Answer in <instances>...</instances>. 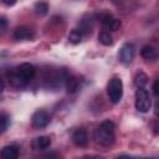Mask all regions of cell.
I'll list each match as a JSON object with an SVG mask.
<instances>
[{"mask_svg": "<svg viewBox=\"0 0 159 159\" xmlns=\"http://www.w3.org/2000/svg\"><path fill=\"white\" fill-rule=\"evenodd\" d=\"M0 155L2 159H16L19 157V150L14 145H7V147L2 148Z\"/></svg>", "mask_w": 159, "mask_h": 159, "instance_id": "8fae6325", "label": "cell"}, {"mask_svg": "<svg viewBox=\"0 0 159 159\" xmlns=\"http://www.w3.org/2000/svg\"><path fill=\"white\" fill-rule=\"evenodd\" d=\"M153 93L155 97H158V81H155L153 84Z\"/></svg>", "mask_w": 159, "mask_h": 159, "instance_id": "603a6c76", "label": "cell"}, {"mask_svg": "<svg viewBox=\"0 0 159 159\" xmlns=\"http://www.w3.org/2000/svg\"><path fill=\"white\" fill-rule=\"evenodd\" d=\"M4 91V82H2V80L0 78V93Z\"/></svg>", "mask_w": 159, "mask_h": 159, "instance_id": "d4e9b609", "label": "cell"}, {"mask_svg": "<svg viewBox=\"0 0 159 159\" xmlns=\"http://www.w3.org/2000/svg\"><path fill=\"white\" fill-rule=\"evenodd\" d=\"M94 139L101 145L109 147L114 142V132H111V130H107L102 127H98L94 132Z\"/></svg>", "mask_w": 159, "mask_h": 159, "instance_id": "3957f363", "label": "cell"}, {"mask_svg": "<svg viewBox=\"0 0 159 159\" xmlns=\"http://www.w3.org/2000/svg\"><path fill=\"white\" fill-rule=\"evenodd\" d=\"M72 142L77 147H86L87 143H88V135H87L86 130L82 129V128L76 129L72 134Z\"/></svg>", "mask_w": 159, "mask_h": 159, "instance_id": "ba28073f", "label": "cell"}, {"mask_svg": "<svg viewBox=\"0 0 159 159\" xmlns=\"http://www.w3.org/2000/svg\"><path fill=\"white\" fill-rule=\"evenodd\" d=\"M32 145L35 149H46L51 145V138L47 135H41L34 140Z\"/></svg>", "mask_w": 159, "mask_h": 159, "instance_id": "4fadbf2b", "label": "cell"}, {"mask_svg": "<svg viewBox=\"0 0 159 159\" xmlns=\"http://www.w3.org/2000/svg\"><path fill=\"white\" fill-rule=\"evenodd\" d=\"M102 24L103 26L107 29V30H111V31H117L119 27H120V20L113 17L111 14H104L102 17Z\"/></svg>", "mask_w": 159, "mask_h": 159, "instance_id": "52a82bcc", "label": "cell"}, {"mask_svg": "<svg viewBox=\"0 0 159 159\" xmlns=\"http://www.w3.org/2000/svg\"><path fill=\"white\" fill-rule=\"evenodd\" d=\"M16 71H17V73H19L27 83L35 77V73H36L35 67H34L32 65H30V63H22V65H20Z\"/></svg>", "mask_w": 159, "mask_h": 159, "instance_id": "8992f818", "label": "cell"}, {"mask_svg": "<svg viewBox=\"0 0 159 159\" xmlns=\"http://www.w3.org/2000/svg\"><path fill=\"white\" fill-rule=\"evenodd\" d=\"M51 120V117L50 114L43 111V109H39L36 111L34 114H32V118H31V122H32V125L36 127V128H45Z\"/></svg>", "mask_w": 159, "mask_h": 159, "instance_id": "277c9868", "label": "cell"}, {"mask_svg": "<svg viewBox=\"0 0 159 159\" xmlns=\"http://www.w3.org/2000/svg\"><path fill=\"white\" fill-rule=\"evenodd\" d=\"M32 36H34L32 30L26 26H19L14 31V37L16 40H26V39H31Z\"/></svg>", "mask_w": 159, "mask_h": 159, "instance_id": "9c48e42d", "label": "cell"}, {"mask_svg": "<svg viewBox=\"0 0 159 159\" xmlns=\"http://www.w3.org/2000/svg\"><path fill=\"white\" fill-rule=\"evenodd\" d=\"M2 1H4V4H6L9 6H11V5H14L16 2V0H2Z\"/></svg>", "mask_w": 159, "mask_h": 159, "instance_id": "cb8c5ba5", "label": "cell"}, {"mask_svg": "<svg viewBox=\"0 0 159 159\" xmlns=\"http://www.w3.org/2000/svg\"><path fill=\"white\" fill-rule=\"evenodd\" d=\"M82 37H83V35H82V32H81L78 29H73V30L70 32V35H68L70 42H71V43H75V45L80 43V42L82 41Z\"/></svg>", "mask_w": 159, "mask_h": 159, "instance_id": "ac0fdd59", "label": "cell"}, {"mask_svg": "<svg viewBox=\"0 0 159 159\" xmlns=\"http://www.w3.org/2000/svg\"><path fill=\"white\" fill-rule=\"evenodd\" d=\"M6 29V20L4 17H0V32H2Z\"/></svg>", "mask_w": 159, "mask_h": 159, "instance_id": "7402d4cb", "label": "cell"}, {"mask_svg": "<svg viewBox=\"0 0 159 159\" xmlns=\"http://www.w3.org/2000/svg\"><path fill=\"white\" fill-rule=\"evenodd\" d=\"M107 94L112 103H118L123 96V82L118 77H113L107 86Z\"/></svg>", "mask_w": 159, "mask_h": 159, "instance_id": "7a4b0ae2", "label": "cell"}, {"mask_svg": "<svg viewBox=\"0 0 159 159\" xmlns=\"http://www.w3.org/2000/svg\"><path fill=\"white\" fill-rule=\"evenodd\" d=\"M98 40H99V42H101L102 45H104V46H111V45H113V37H112V35H111L108 31H102V32L98 35Z\"/></svg>", "mask_w": 159, "mask_h": 159, "instance_id": "e0dca14e", "label": "cell"}, {"mask_svg": "<svg viewBox=\"0 0 159 159\" xmlns=\"http://www.w3.org/2000/svg\"><path fill=\"white\" fill-rule=\"evenodd\" d=\"M9 122H10L9 116H6V114H0V134L4 133V132L7 129Z\"/></svg>", "mask_w": 159, "mask_h": 159, "instance_id": "ffe728a7", "label": "cell"}, {"mask_svg": "<svg viewBox=\"0 0 159 159\" xmlns=\"http://www.w3.org/2000/svg\"><path fill=\"white\" fill-rule=\"evenodd\" d=\"M35 12L40 16H45L47 12H48V4L45 2V1H37L35 4Z\"/></svg>", "mask_w": 159, "mask_h": 159, "instance_id": "2e32d148", "label": "cell"}, {"mask_svg": "<svg viewBox=\"0 0 159 159\" xmlns=\"http://www.w3.org/2000/svg\"><path fill=\"white\" fill-rule=\"evenodd\" d=\"M134 46L132 43H124L119 50V60L123 63H130L134 58Z\"/></svg>", "mask_w": 159, "mask_h": 159, "instance_id": "5b68a950", "label": "cell"}, {"mask_svg": "<svg viewBox=\"0 0 159 159\" xmlns=\"http://www.w3.org/2000/svg\"><path fill=\"white\" fill-rule=\"evenodd\" d=\"M152 107V99L149 92L144 87H138L135 91V109L142 113H147Z\"/></svg>", "mask_w": 159, "mask_h": 159, "instance_id": "6da1fadb", "label": "cell"}, {"mask_svg": "<svg viewBox=\"0 0 159 159\" xmlns=\"http://www.w3.org/2000/svg\"><path fill=\"white\" fill-rule=\"evenodd\" d=\"M140 55H142V57H143L144 60H147V61H154V60L157 58V51H155V48H154L153 46H150V45H144V46L142 47V50H140Z\"/></svg>", "mask_w": 159, "mask_h": 159, "instance_id": "30bf717a", "label": "cell"}, {"mask_svg": "<svg viewBox=\"0 0 159 159\" xmlns=\"http://www.w3.org/2000/svg\"><path fill=\"white\" fill-rule=\"evenodd\" d=\"M148 83V76L144 72H139L134 77V84L137 87H144Z\"/></svg>", "mask_w": 159, "mask_h": 159, "instance_id": "d6986e66", "label": "cell"}, {"mask_svg": "<svg viewBox=\"0 0 159 159\" xmlns=\"http://www.w3.org/2000/svg\"><path fill=\"white\" fill-rule=\"evenodd\" d=\"M65 86H66V89H67V92H70V93H73V92H76V91L78 89V87H80V83H78V80H77L76 77H73V76H67V77H66V82H65Z\"/></svg>", "mask_w": 159, "mask_h": 159, "instance_id": "5bb4252c", "label": "cell"}, {"mask_svg": "<svg viewBox=\"0 0 159 159\" xmlns=\"http://www.w3.org/2000/svg\"><path fill=\"white\" fill-rule=\"evenodd\" d=\"M99 127H102V128H104L107 130H111V132H114V129H116V124L112 120H103L99 124Z\"/></svg>", "mask_w": 159, "mask_h": 159, "instance_id": "44dd1931", "label": "cell"}, {"mask_svg": "<svg viewBox=\"0 0 159 159\" xmlns=\"http://www.w3.org/2000/svg\"><path fill=\"white\" fill-rule=\"evenodd\" d=\"M9 78H10V83H11L14 87H16V88H22V87L27 86V82L17 73V71L11 72L10 76H9Z\"/></svg>", "mask_w": 159, "mask_h": 159, "instance_id": "7c38bea8", "label": "cell"}, {"mask_svg": "<svg viewBox=\"0 0 159 159\" xmlns=\"http://www.w3.org/2000/svg\"><path fill=\"white\" fill-rule=\"evenodd\" d=\"M92 29H93V20L89 17V19H83L81 21V25H80V29L78 30L82 32V35H84V34L91 32Z\"/></svg>", "mask_w": 159, "mask_h": 159, "instance_id": "9a60e30c", "label": "cell"}]
</instances>
